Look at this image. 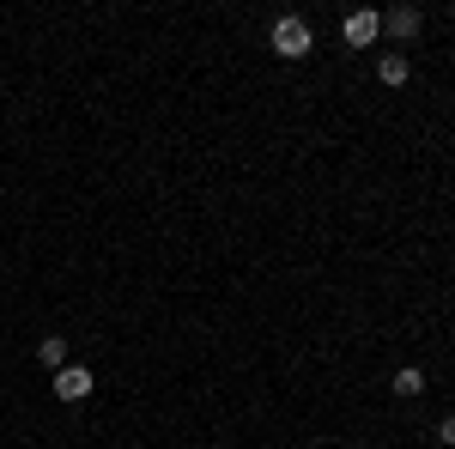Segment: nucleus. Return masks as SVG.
Here are the masks:
<instances>
[{
	"label": "nucleus",
	"instance_id": "f257e3e1",
	"mask_svg": "<svg viewBox=\"0 0 455 449\" xmlns=\"http://www.w3.org/2000/svg\"><path fill=\"white\" fill-rule=\"evenodd\" d=\"M267 43H274V55H280V61H304V55L315 49L310 19H298V12H280V19H274V36H267Z\"/></svg>",
	"mask_w": 455,
	"mask_h": 449
},
{
	"label": "nucleus",
	"instance_id": "0eeeda50",
	"mask_svg": "<svg viewBox=\"0 0 455 449\" xmlns=\"http://www.w3.org/2000/svg\"><path fill=\"white\" fill-rule=\"evenodd\" d=\"M388 389H395V395H401V401H419V395H425V371H419V365H401V371H395V382H388Z\"/></svg>",
	"mask_w": 455,
	"mask_h": 449
},
{
	"label": "nucleus",
	"instance_id": "423d86ee",
	"mask_svg": "<svg viewBox=\"0 0 455 449\" xmlns=\"http://www.w3.org/2000/svg\"><path fill=\"white\" fill-rule=\"evenodd\" d=\"M36 365H43L49 377L68 371V341H61V334H43V341H36Z\"/></svg>",
	"mask_w": 455,
	"mask_h": 449
},
{
	"label": "nucleus",
	"instance_id": "39448f33",
	"mask_svg": "<svg viewBox=\"0 0 455 449\" xmlns=\"http://www.w3.org/2000/svg\"><path fill=\"white\" fill-rule=\"evenodd\" d=\"M377 79H383L388 92H401V85L413 79V61H407V49H383V55H377Z\"/></svg>",
	"mask_w": 455,
	"mask_h": 449
},
{
	"label": "nucleus",
	"instance_id": "1a4fd4ad",
	"mask_svg": "<svg viewBox=\"0 0 455 449\" xmlns=\"http://www.w3.org/2000/svg\"><path fill=\"white\" fill-rule=\"evenodd\" d=\"M340 449H347V444H340Z\"/></svg>",
	"mask_w": 455,
	"mask_h": 449
},
{
	"label": "nucleus",
	"instance_id": "6e6552de",
	"mask_svg": "<svg viewBox=\"0 0 455 449\" xmlns=\"http://www.w3.org/2000/svg\"><path fill=\"white\" fill-rule=\"evenodd\" d=\"M437 444H443V449H455V413L443 419V425H437Z\"/></svg>",
	"mask_w": 455,
	"mask_h": 449
},
{
	"label": "nucleus",
	"instance_id": "f03ea898",
	"mask_svg": "<svg viewBox=\"0 0 455 449\" xmlns=\"http://www.w3.org/2000/svg\"><path fill=\"white\" fill-rule=\"evenodd\" d=\"M340 36H347L352 49H371V43L383 36V12H377V6H352L347 25H340Z\"/></svg>",
	"mask_w": 455,
	"mask_h": 449
},
{
	"label": "nucleus",
	"instance_id": "20e7f679",
	"mask_svg": "<svg viewBox=\"0 0 455 449\" xmlns=\"http://www.w3.org/2000/svg\"><path fill=\"white\" fill-rule=\"evenodd\" d=\"M49 389H55V401H85V395H92V389H98V382H92V371H85V365H68V371H55V382H49Z\"/></svg>",
	"mask_w": 455,
	"mask_h": 449
},
{
	"label": "nucleus",
	"instance_id": "7ed1b4c3",
	"mask_svg": "<svg viewBox=\"0 0 455 449\" xmlns=\"http://www.w3.org/2000/svg\"><path fill=\"white\" fill-rule=\"evenodd\" d=\"M419 31H425V12H419V6H388V12H383V36L395 43V49H401V43H413Z\"/></svg>",
	"mask_w": 455,
	"mask_h": 449
}]
</instances>
